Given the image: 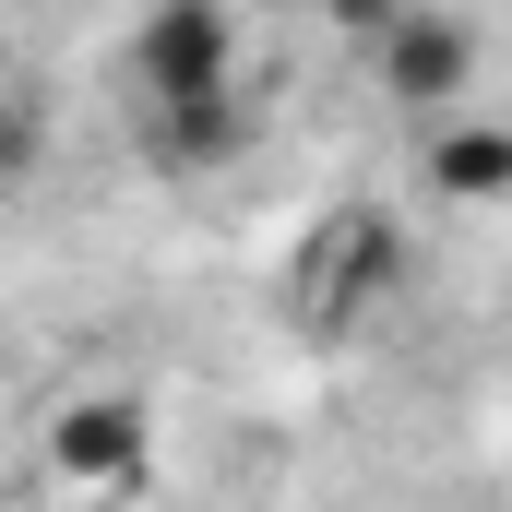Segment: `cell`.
<instances>
[{
  "instance_id": "1",
  "label": "cell",
  "mask_w": 512,
  "mask_h": 512,
  "mask_svg": "<svg viewBox=\"0 0 512 512\" xmlns=\"http://www.w3.org/2000/svg\"><path fill=\"white\" fill-rule=\"evenodd\" d=\"M131 108H143L155 167H227L239 155V12L155 0L131 24Z\"/></svg>"
},
{
  "instance_id": "2",
  "label": "cell",
  "mask_w": 512,
  "mask_h": 512,
  "mask_svg": "<svg viewBox=\"0 0 512 512\" xmlns=\"http://www.w3.org/2000/svg\"><path fill=\"white\" fill-rule=\"evenodd\" d=\"M393 286H405V227L382 203H346L310 227V251H298V322L310 334H358Z\"/></svg>"
},
{
  "instance_id": "3",
  "label": "cell",
  "mask_w": 512,
  "mask_h": 512,
  "mask_svg": "<svg viewBox=\"0 0 512 512\" xmlns=\"http://www.w3.org/2000/svg\"><path fill=\"white\" fill-rule=\"evenodd\" d=\"M370 60H382V84L417 108V120H441V108H465V84H477V48H465V24L453 12H393L382 36H370Z\"/></svg>"
},
{
  "instance_id": "4",
  "label": "cell",
  "mask_w": 512,
  "mask_h": 512,
  "mask_svg": "<svg viewBox=\"0 0 512 512\" xmlns=\"http://www.w3.org/2000/svg\"><path fill=\"white\" fill-rule=\"evenodd\" d=\"M429 191L441 203H512V131H477L441 108V131H429Z\"/></svg>"
},
{
  "instance_id": "5",
  "label": "cell",
  "mask_w": 512,
  "mask_h": 512,
  "mask_svg": "<svg viewBox=\"0 0 512 512\" xmlns=\"http://www.w3.org/2000/svg\"><path fill=\"white\" fill-rule=\"evenodd\" d=\"M60 465H72L84 489L131 477V465H143V417H131V405H72V417H60Z\"/></svg>"
},
{
  "instance_id": "6",
  "label": "cell",
  "mask_w": 512,
  "mask_h": 512,
  "mask_svg": "<svg viewBox=\"0 0 512 512\" xmlns=\"http://www.w3.org/2000/svg\"><path fill=\"white\" fill-rule=\"evenodd\" d=\"M24 167H36V131H24V108L0 96V179H24Z\"/></svg>"
}]
</instances>
